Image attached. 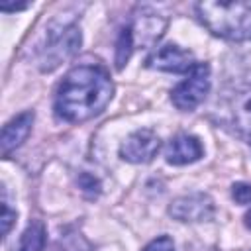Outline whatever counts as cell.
Here are the masks:
<instances>
[{"label":"cell","mask_w":251,"mask_h":251,"mask_svg":"<svg viewBox=\"0 0 251 251\" xmlns=\"http://www.w3.org/2000/svg\"><path fill=\"white\" fill-rule=\"evenodd\" d=\"M114 84L100 65H78L61 80L55 96V114L65 122H84L98 116L110 102Z\"/></svg>","instance_id":"1"},{"label":"cell","mask_w":251,"mask_h":251,"mask_svg":"<svg viewBox=\"0 0 251 251\" xmlns=\"http://www.w3.org/2000/svg\"><path fill=\"white\" fill-rule=\"evenodd\" d=\"M196 14L214 35L231 41L251 39V2H198Z\"/></svg>","instance_id":"2"},{"label":"cell","mask_w":251,"mask_h":251,"mask_svg":"<svg viewBox=\"0 0 251 251\" xmlns=\"http://www.w3.org/2000/svg\"><path fill=\"white\" fill-rule=\"evenodd\" d=\"M208 90H210V67L206 63H196L192 71L186 75V78L173 88L171 100L178 110L190 112L206 98Z\"/></svg>","instance_id":"3"},{"label":"cell","mask_w":251,"mask_h":251,"mask_svg":"<svg viewBox=\"0 0 251 251\" xmlns=\"http://www.w3.org/2000/svg\"><path fill=\"white\" fill-rule=\"evenodd\" d=\"M80 45V31L75 25L61 27L59 33L51 37V41L45 45L43 55H41V69L51 71L65 59H69Z\"/></svg>","instance_id":"4"},{"label":"cell","mask_w":251,"mask_h":251,"mask_svg":"<svg viewBox=\"0 0 251 251\" xmlns=\"http://www.w3.org/2000/svg\"><path fill=\"white\" fill-rule=\"evenodd\" d=\"M194 57L190 51L180 49L175 43H167L157 47L145 61V67L167 71V73H190L194 67Z\"/></svg>","instance_id":"5"},{"label":"cell","mask_w":251,"mask_h":251,"mask_svg":"<svg viewBox=\"0 0 251 251\" xmlns=\"http://www.w3.org/2000/svg\"><path fill=\"white\" fill-rule=\"evenodd\" d=\"M161 147V141L151 129H137L126 137L120 147V155L129 163H149Z\"/></svg>","instance_id":"6"},{"label":"cell","mask_w":251,"mask_h":251,"mask_svg":"<svg viewBox=\"0 0 251 251\" xmlns=\"http://www.w3.org/2000/svg\"><path fill=\"white\" fill-rule=\"evenodd\" d=\"M171 216L180 222H204L214 214V202L206 194H190L176 198L171 206Z\"/></svg>","instance_id":"7"},{"label":"cell","mask_w":251,"mask_h":251,"mask_svg":"<svg viewBox=\"0 0 251 251\" xmlns=\"http://www.w3.org/2000/svg\"><path fill=\"white\" fill-rule=\"evenodd\" d=\"M204 149H202V143L198 141V137L194 135H188V133H178L175 135L167 149H165V157H167V163L171 165H188V163H194L202 157Z\"/></svg>","instance_id":"8"},{"label":"cell","mask_w":251,"mask_h":251,"mask_svg":"<svg viewBox=\"0 0 251 251\" xmlns=\"http://www.w3.org/2000/svg\"><path fill=\"white\" fill-rule=\"evenodd\" d=\"M133 45H153L165 31L167 22L163 18H159L157 14H141L135 16L133 22L127 25Z\"/></svg>","instance_id":"9"},{"label":"cell","mask_w":251,"mask_h":251,"mask_svg":"<svg viewBox=\"0 0 251 251\" xmlns=\"http://www.w3.org/2000/svg\"><path fill=\"white\" fill-rule=\"evenodd\" d=\"M31 124H33V112H22L18 114L16 118H12L4 129H2V153L8 155L12 153L16 147H20L25 137L29 135V129H31Z\"/></svg>","instance_id":"10"},{"label":"cell","mask_w":251,"mask_h":251,"mask_svg":"<svg viewBox=\"0 0 251 251\" xmlns=\"http://www.w3.org/2000/svg\"><path fill=\"white\" fill-rule=\"evenodd\" d=\"M233 120L243 133L251 135V90L237 94L233 102Z\"/></svg>","instance_id":"11"},{"label":"cell","mask_w":251,"mask_h":251,"mask_svg":"<svg viewBox=\"0 0 251 251\" xmlns=\"http://www.w3.org/2000/svg\"><path fill=\"white\" fill-rule=\"evenodd\" d=\"M45 239V226L41 222H31L20 239V251H43Z\"/></svg>","instance_id":"12"},{"label":"cell","mask_w":251,"mask_h":251,"mask_svg":"<svg viewBox=\"0 0 251 251\" xmlns=\"http://www.w3.org/2000/svg\"><path fill=\"white\" fill-rule=\"evenodd\" d=\"M135 45H133V39H131V33H129V27L126 25L118 37V45H116V67L118 69H124V65L127 63V59L131 57Z\"/></svg>","instance_id":"13"},{"label":"cell","mask_w":251,"mask_h":251,"mask_svg":"<svg viewBox=\"0 0 251 251\" xmlns=\"http://www.w3.org/2000/svg\"><path fill=\"white\" fill-rule=\"evenodd\" d=\"M78 186H80L82 192H84L86 196H90V198H94V196L100 194V182H98L92 175H88V173H82V175H80Z\"/></svg>","instance_id":"14"},{"label":"cell","mask_w":251,"mask_h":251,"mask_svg":"<svg viewBox=\"0 0 251 251\" xmlns=\"http://www.w3.org/2000/svg\"><path fill=\"white\" fill-rule=\"evenodd\" d=\"M231 194H233L235 202H239V204H251V184L237 182V184H233Z\"/></svg>","instance_id":"15"},{"label":"cell","mask_w":251,"mask_h":251,"mask_svg":"<svg viewBox=\"0 0 251 251\" xmlns=\"http://www.w3.org/2000/svg\"><path fill=\"white\" fill-rule=\"evenodd\" d=\"M143 251H175V243L169 235H161V237L153 239Z\"/></svg>","instance_id":"16"},{"label":"cell","mask_w":251,"mask_h":251,"mask_svg":"<svg viewBox=\"0 0 251 251\" xmlns=\"http://www.w3.org/2000/svg\"><path fill=\"white\" fill-rule=\"evenodd\" d=\"M14 220H16V212H12L10 206H8L6 200H4V202H2V233H4V235L10 231V226H12Z\"/></svg>","instance_id":"17"},{"label":"cell","mask_w":251,"mask_h":251,"mask_svg":"<svg viewBox=\"0 0 251 251\" xmlns=\"http://www.w3.org/2000/svg\"><path fill=\"white\" fill-rule=\"evenodd\" d=\"M29 4L25 2V4H8V2H2L0 4V10L2 12H16V10H25Z\"/></svg>","instance_id":"18"},{"label":"cell","mask_w":251,"mask_h":251,"mask_svg":"<svg viewBox=\"0 0 251 251\" xmlns=\"http://www.w3.org/2000/svg\"><path fill=\"white\" fill-rule=\"evenodd\" d=\"M245 224H247V226H249V227H251V212H249V214H247V216H245Z\"/></svg>","instance_id":"19"}]
</instances>
